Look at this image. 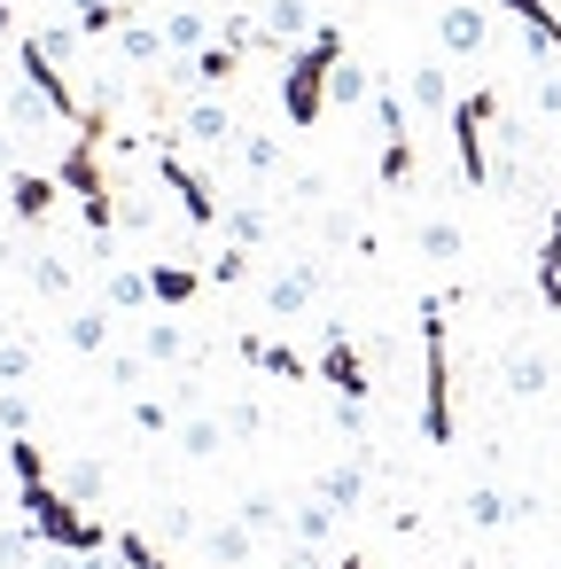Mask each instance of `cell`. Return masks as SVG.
I'll return each instance as SVG.
<instances>
[{
    "label": "cell",
    "mask_w": 561,
    "mask_h": 569,
    "mask_svg": "<svg viewBox=\"0 0 561 569\" xmlns=\"http://www.w3.org/2000/svg\"><path fill=\"white\" fill-rule=\"evenodd\" d=\"M437 32H444V56L468 63V56H483V32H491V24H483V9H468V0H444Z\"/></svg>",
    "instance_id": "2e32d148"
},
{
    "label": "cell",
    "mask_w": 561,
    "mask_h": 569,
    "mask_svg": "<svg viewBox=\"0 0 561 569\" xmlns=\"http://www.w3.org/2000/svg\"><path fill=\"white\" fill-rule=\"evenodd\" d=\"M351 48H343V32L335 24H320L297 56H281L289 71H281V110H289V126L297 133H312L320 118H328V79H335V63H343Z\"/></svg>",
    "instance_id": "7a4b0ae2"
},
{
    "label": "cell",
    "mask_w": 561,
    "mask_h": 569,
    "mask_svg": "<svg viewBox=\"0 0 561 569\" xmlns=\"http://www.w3.org/2000/svg\"><path fill=\"white\" fill-rule=\"evenodd\" d=\"M63 343H71V351H87V359H110V305H87V312H71Z\"/></svg>",
    "instance_id": "d6986e66"
},
{
    "label": "cell",
    "mask_w": 561,
    "mask_h": 569,
    "mask_svg": "<svg viewBox=\"0 0 561 569\" xmlns=\"http://www.w3.org/2000/svg\"><path fill=\"white\" fill-rule=\"evenodd\" d=\"M110 390L141 398V390H149V359H141V351H110Z\"/></svg>",
    "instance_id": "4dcf8cb0"
},
{
    "label": "cell",
    "mask_w": 561,
    "mask_h": 569,
    "mask_svg": "<svg viewBox=\"0 0 561 569\" xmlns=\"http://www.w3.org/2000/svg\"><path fill=\"white\" fill-rule=\"evenodd\" d=\"M328 102H343V110H351V102H374V79L343 56V63H335V79H328Z\"/></svg>",
    "instance_id": "f546056e"
},
{
    "label": "cell",
    "mask_w": 561,
    "mask_h": 569,
    "mask_svg": "<svg viewBox=\"0 0 561 569\" xmlns=\"http://www.w3.org/2000/svg\"><path fill=\"white\" fill-rule=\"evenodd\" d=\"M514 9V24H538V17H553V0H507Z\"/></svg>",
    "instance_id": "7dc6e473"
},
{
    "label": "cell",
    "mask_w": 561,
    "mask_h": 569,
    "mask_svg": "<svg viewBox=\"0 0 561 569\" xmlns=\"http://www.w3.org/2000/svg\"><path fill=\"white\" fill-rule=\"evenodd\" d=\"M444 297L421 305V445H452V343H444Z\"/></svg>",
    "instance_id": "3957f363"
},
{
    "label": "cell",
    "mask_w": 561,
    "mask_h": 569,
    "mask_svg": "<svg viewBox=\"0 0 561 569\" xmlns=\"http://www.w3.org/2000/svg\"><path fill=\"white\" fill-rule=\"evenodd\" d=\"M164 48H172V56H196V48H211V24H203V9H172V17H164Z\"/></svg>",
    "instance_id": "cb8c5ba5"
},
{
    "label": "cell",
    "mask_w": 561,
    "mask_h": 569,
    "mask_svg": "<svg viewBox=\"0 0 561 569\" xmlns=\"http://www.w3.org/2000/svg\"><path fill=\"white\" fill-rule=\"evenodd\" d=\"M312 32H320L312 0H266V9H258V48H273V56H297Z\"/></svg>",
    "instance_id": "9c48e42d"
},
{
    "label": "cell",
    "mask_w": 561,
    "mask_h": 569,
    "mask_svg": "<svg viewBox=\"0 0 561 569\" xmlns=\"http://www.w3.org/2000/svg\"><path fill=\"white\" fill-rule=\"evenodd\" d=\"M538 110H545V118H561V71H545V87H538Z\"/></svg>",
    "instance_id": "bcb514c9"
},
{
    "label": "cell",
    "mask_w": 561,
    "mask_h": 569,
    "mask_svg": "<svg viewBox=\"0 0 561 569\" xmlns=\"http://www.w3.org/2000/svg\"><path fill=\"white\" fill-rule=\"evenodd\" d=\"M234 71H242V48H234V40H211V48L180 56V87H196V94H219V87H234Z\"/></svg>",
    "instance_id": "8fae6325"
},
{
    "label": "cell",
    "mask_w": 561,
    "mask_h": 569,
    "mask_svg": "<svg viewBox=\"0 0 561 569\" xmlns=\"http://www.w3.org/2000/svg\"><path fill=\"white\" fill-rule=\"evenodd\" d=\"M0 32H17V9H9V0H0Z\"/></svg>",
    "instance_id": "c3c4849f"
},
{
    "label": "cell",
    "mask_w": 561,
    "mask_h": 569,
    "mask_svg": "<svg viewBox=\"0 0 561 569\" xmlns=\"http://www.w3.org/2000/svg\"><path fill=\"white\" fill-rule=\"evenodd\" d=\"M17 507H24V522L40 530V546H56V553H110V546H118V530H102L56 476H24V483H17Z\"/></svg>",
    "instance_id": "6da1fadb"
},
{
    "label": "cell",
    "mask_w": 561,
    "mask_h": 569,
    "mask_svg": "<svg viewBox=\"0 0 561 569\" xmlns=\"http://www.w3.org/2000/svg\"><path fill=\"white\" fill-rule=\"evenodd\" d=\"M320 281H328V266H320V258H297V266H281V273L266 281V312H273V320H297V312L320 297Z\"/></svg>",
    "instance_id": "30bf717a"
},
{
    "label": "cell",
    "mask_w": 561,
    "mask_h": 569,
    "mask_svg": "<svg viewBox=\"0 0 561 569\" xmlns=\"http://www.w3.org/2000/svg\"><path fill=\"white\" fill-rule=\"evenodd\" d=\"M102 305H110V312H141V305H157V297H149V273L118 266V273L102 281Z\"/></svg>",
    "instance_id": "484cf974"
},
{
    "label": "cell",
    "mask_w": 561,
    "mask_h": 569,
    "mask_svg": "<svg viewBox=\"0 0 561 569\" xmlns=\"http://www.w3.org/2000/svg\"><path fill=\"white\" fill-rule=\"evenodd\" d=\"M71 281H79V273H71L63 258H32V289H40V297H71Z\"/></svg>",
    "instance_id": "74e56055"
},
{
    "label": "cell",
    "mask_w": 561,
    "mask_h": 569,
    "mask_svg": "<svg viewBox=\"0 0 561 569\" xmlns=\"http://www.w3.org/2000/svg\"><path fill=\"white\" fill-rule=\"evenodd\" d=\"M522 515H538V499H507V491H491V483L468 491V522H475V530H499V522H522Z\"/></svg>",
    "instance_id": "e0dca14e"
},
{
    "label": "cell",
    "mask_w": 561,
    "mask_h": 569,
    "mask_svg": "<svg viewBox=\"0 0 561 569\" xmlns=\"http://www.w3.org/2000/svg\"><path fill=\"white\" fill-rule=\"evenodd\" d=\"M374 126H382V188H413L421 157H413V133H405V102L390 87H374Z\"/></svg>",
    "instance_id": "ba28073f"
},
{
    "label": "cell",
    "mask_w": 561,
    "mask_h": 569,
    "mask_svg": "<svg viewBox=\"0 0 561 569\" xmlns=\"http://www.w3.org/2000/svg\"><path fill=\"white\" fill-rule=\"evenodd\" d=\"M203 289H211V273H196V266H180V258H157V266H149V297H157L164 312L196 305Z\"/></svg>",
    "instance_id": "4fadbf2b"
},
{
    "label": "cell",
    "mask_w": 561,
    "mask_h": 569,
    "mask_svg": "<svg viewBox=\"0 0 561 569\" xmlns=\"http://www.w3.org/2000/svg\"><path fill=\"white\" fill-rule=\"evenodd\" d=\"M118 56H126L133 71H149L157 56H172V48H164V24H141V17H133V24L118 32Z\"/></svg>",
    "instance_id": "603a6c76"
},
{
    "label": "cell",
    "mask_w": 561,
    "mask_h": 569,
    "mask_svg": "<svg viewBox=\"0 0 561 569\" xmlns=\"http://www.w3.org/2000/svg\"><path fill=\"white\" fill-rule=\"evenodd\" d=\"M250 281V250H227V258H211V289H242Z\"/></svg>",
    "instance_id": "ab89813d"
},
{
    "label": "cell",
    "mask_w": 561,
    "mask_h": 569,
    "mask_svg": "<svg viewBox=\"0 0 561 569\" xmlns=\"http://www.w3.org/2000/svg\"><path fill=\"white\" fill-rule=\"evenodd\" d=\"M452 102H460V94H452V79H444L437 63H421V71H413V110H429V118H452Z\"/></svg>",
    "instance_id": "d4e9b609"
},
{
    "label": "cell",
    "mask_w": 561,
    "mask_h": 569,
    "mask_svg": "<svg viewBox=\"0 0 561 569\" xmlns=\"http://www.w3.org/2000/svg\"><path fill=\"white\" fill-rule=\"evenodd\" d=\"M320 382H328L343 406H367V390H374V382H367V351L351 343V328H343V320H328V328H320Z\"/></svg>",
    "instance_id": "8992f818"
},
{
    "label": "cell",
    "mask_w": 561,
    "mask_h": 569,
    "mask_svg": "<svg viewBox=\"0 0 561 569\" xmlns=\"http://www.w3.org/2000/svg\"><path fill=\"white\" fill-rule=\"evenodd\" d=\"M0 343H9V328H0Z\"/></svg>",
    "instance_id": "f907efd6"
},
{
    "label": "cell",
    "mask_w": 561,
    "mask_h": 569,
    "mask_svg": "<svg viewBox=\"0 0 561 569\" xmlns=\"http://www.w3.org/2000/svg\"><path fill=\"white\" fill-rule=\"evenodd\" d=\"M172 141H196V149H234L242 141V126L227 118V102H196L188 118H180V133Z\"/></svg>",
    "instance_id": "5bb4252c"
},
{
    "label": "cell",
    "mask_w": 561,
    "mask_h": 569,
    "mask_svg": "<svg viewBox=\"0 0 561 569\" xmlns=\"http://www.w3.org/2000/svg\"><path fill=\"white\" fill-rule=\"evenodd\" d=\"M227 234H234V250H258V242H266V211H258V203H234V211H227Z\"/></svg>",
    "instance_id": "836d02e7"
},
{
    "label": "cell",
    "mask_w": 561,
    "mask_h": 569,
    "mask_svg": "<svg viewBox=\"0 0 561 569\" xmlns=\"http://www.w3.org/2000/svg\"><path fill=\"white\" fill-rule=\"evenodd\" d=\"M110 553H118L126 569H172V561H164V553H157V546H149L141 530H118V546H110Z\"/></svg>",
    "instance_id": "e575fe53"
},
{
    "label": "cell",
    "mask_w": 561,
    "mask_h": 569,
    "mask_svg": "<svg viewBox=\"0 0 561 569\" xmlns=\"http://www.w3.org/2000/svg\"><path fill=\"white\" fill-rule=\"evenodd\" d=\"M203 546H211V561H219V569H242V561L258 553V530L234 515V522H211V530H203Z\"/></svg>",
    "instance_id": "ac0fdd59"
},
{
    "label": "cell",
    "mask_w": 561,
    "mask_h": 569,
    "mask_svg": "<svg viewBox=\"0 0 561 569\" xmlns=\"http://www.w3.org/2000/svg\"><path fill=\"white\" fill-rule=\"evenodd\" d=\"M335 530V507L328 499H304V507H289V546H320Z\"/></svg>",
    "instance_id": "4316f807"
},
{
    "label": "cell",
    "mask_w": 561,
    "mask_h": 569,
    "mask_svg": "<svg viewBox=\"0 0 561 569\" xmlns=\"http://www.w3.org/2000/svg\"><path fill=\"white\" fill-rule=\"evenodd\" d=\"M538 297H545V312H561V203H553V227L538 242Z\"/></svg>",
    "instance_id": "7402d4cb"
},
{
    "label": "cell",
    "mask_w": 561,
    "mask_h": 569,
    "mask_svg": "<svg viewBox=\"0 0 561 569\" xmlns=\"http://www.w3.org/2000/svg\"><path fill=\"white\" fill-rule=\"evenodd\" d=\"M32 367H40V351H32L24 336H9V343H0V390H17Z\"/></svg>",
    "instance_id": "d6a6232c"
},
{
    "label": "cell",
    "mask_w": 561,
    "mask_h": 569,
    "mask_svg": "<svg viewBox=\"0 0 561 569\" xmlns=\"http://www.w3.org/2000/svg\"><path fill=\"white\" fill-rule=\"evenodd\" d=\"M335 569H367V561H359V553H343V561H335Z\"/></svg>",
    "instance_id": "681fc988"
},
{
    "label": "cell",
    "mask_w": 561,
    "mask_h": 569,
    "mask_svg": "<svg viewBox=\"0 0 561 569\" xmlns=\"http://www.w3.org/2000/svg\"><path fill=\"white\" fill-rule=\"evenodd\" d=\"M32 538H40L32 522H24V530H0V569H17V561L32 553Z\"/></svg>",
    "instance_id": "f6af8a7d"
},
{
    "label": "cell",
    "mask_w": 561,
    "mask_h": 569,
    "mask_svg": "<svg viewBox=\"0 0 561 569\" xmlns=\"http://www.w3.org/2000/svg\"><path fill=\"white\" fill-rule=\"evenodd\" d=\"M133 429H141V437H172V406L141 390V398H133Z\"/></svg>",
    "instance_id": "f35d334b"
},
{
    "label": "cell",
    "mask_w": 561,
    "mask_h": 569,
    "mask_svg": "<svg viewBox=\"0 0 561 569\" xmlns=\"http://www.w3.org/2000/svg\"><path fill=\"white\" fill-rule=\"evenodd\" d=\"M320 499H328L335 515H359V499H367V468H359V460L328 468V476H320Z\"/></svg>",
    "instance_id": "44dd1931"
},
{
    "label": "cell",
    "mask_w": 561,
    "mask_h": 569,
    "mask_svg": "<svg viewBox=\"0 0 561 569\" xmlns=\"http://www.w3.org/2000/svg\"><path fill=\"white\" fill-rule=\"evenodd\" d=\"M56 483H63V491H71V499H79V507H94V499H102V483H110V476H102V460H63V476H56Z\"/></svg>",
    "instance_id": "f1b7e54d"
},
{
    "label": "cell",
    "mask_w": 561,
    "mask_h": 569,
    "mask_svg": "<svg viewBox=\"0 0 561 569\" xmlns=\"http://www.w3.org/2000/svg\"><path fill=\"white\" fill-rule=\"evenodd\" d=\"M421 250H429L437 266H452V258H460V227H452V219H429V227H421Z\"/></svg>",
    "instance_id": "8d00e7d4"
},
{
    "label": "cell",
    "mask_w": 561,
    "mask_h": 569,
    "mask_svg": "<svg viewBox=\"0 0 561 569\" xmlns=\"http://www.w3.org/2000/svg\"><path fill=\"white\" fill-rule=\"evenodd\" d=\"M545 375H553V367H545V351H507V390H514V398H538V390H545Z\"/></svg>",
    "instance_id": "83f0119b"
},
{
    "label": "cell",
    "mask_w": 561,
    "mask_h": 569,
    "mask_svg": "<svg viewBox=\"0 0 561 569\" xmlns=\"http://www.w3.org/2000/svg\"><path fill=\"white\" fill-rule=\"evenodd\" d=\"M17 79H24V87H32V94H40L56 118H71V126L87 118V110H79V94H71V79H63V56H48L32 32L17 40Z\"/></svg>",
    "instance_id": "52a82bcc"
},
{
    "label": "cell",
    "mask_w": 561,
    "mask_h": 569,
    "mask_svg": "<svg viewBox=\"0 0 561 569\" xmlns=\"http://www.w3.org/2000/svg\"><path fill=\"white\" fill-rule=\"evenodd\" d=\"M141 359H149V367H180V359H188V328H180V320H149V328H141Z\"/></svg>",
    "instance_id": "ffe728a7"
},
{
    "label": "cell",
    "mask_w": 561,
    "mask_h": 569,
    "mask_svg": "<svg viewBox=\"0 0 561 569\" xmlns=\"http://www.w3.org/2000/svg\"><path fill=\"white\" fill-rule=\"evenodd\" d=\"M149 157H157V172H164V188H172V203H180V219L211 234V227L227 219V211H219V196H211V180H203V172H196V164L180 157V141H172V133H164V141H149Z\"/></svg>",
    "instance_id": "5b68a950"
},
{
    "label": "cell",
    "mask_w": 561,
    "mask_h": 569,
    "mask_svg": "<svg viewBox=\"0 0 561 569\" xmlns=\"http://www.w3.org/2000/svg\"><path fill=\"white\" fill-rule=\"evenodd\" d=\"M9 118H17V126H40V118H56V110H48V102H40L24 79H17V102H9Z\"/></svg>",
    "instance_id": "ee69618b"
},
{
    "label": "cell",
    "mask_w": 561,
    "mask_h": 569,
    "mask_svg": "<svg viewBox=\"0 0 561 569\" xmlns=\"http://www.w3.org/2000/svg\"><path fill=\"white\" fill-rule=\"evenodd\" d=\"M56 172H24V164H9V211H17V227H48V211H56Z\"/></svg>",
    "instance_id": "7c38bea8"
},
{
    "label": "cell",
    "mask_w": 561,
    "mask_h": 569,
    "mask_svg": "<svg viewBox=\"0 0 561 569\" xmlns=\"http://www.w3.org/2000/svg\"><path fill=\"white\" fill-rule=\"evenodd\" d=\"M0 429H9V437H32V406H24V390H0Z\"/></svg>",
    "instance_id": "60d3db41"
},
{
    "label": "cell",
    "mask_w": 561,
    "mask_h": 569,
    "mask_svg": "<svg viewBox=\"0 0 561 569\" xmlns=\"http://www.w3.org/2000/svg\"><path fill=\"white\" fill-rule=\"evenodd\" d=\"M234 149H242V164H250V172H258V180H273V172H281V149H273V141H266V133H242V141H234Z\"/></svg>",
    "instance_id": "d590c367"
},
{
    "label": "cell",
    "mask_w": 561,
    "mask_h": 569,
    "mask_svg": "<svg viewBox=\"0 0 561 569\" xmlns=\"http://www.w3.org/2000/svg\"><path fill=\"white\" fill-rule=\"evenodd\" d=\"M219 437H227V421H211V413H196V421L180 429V452H188V460H211V452H219Z\"/></svg>",
    "instance_id": "1f68e13d"
},
{
    "label": "cell",
    "mask_w": 561,
    "mask_h": 569,
    "mask_svg": "<svg viewBox=\"0 0 561 569\" xmlns=\"http://www.w3.org/2000/svg\"><path fill=\"white\" fill-rule=\"evenodd\" d=\"M491 118H499V94H491V87H468V94L452 102V118H444V126H452V157H460V180H468L475 196L491 188V149H483Z\"/></svg>",
    "instance_id": "277c9868"
},
{
    "label": "cell",
    "mask_w": 561,
    "mask_h": 569,
    "mask_svg": "<svg viewBox=\"0 0 561 569\" xmlns=\"http://www.w3.org/2000/svg\"><path fill=\"white\" fill-rule=\"evenodd\" d=\"M234 351H242L250 367H266L273 382H304V375H312V367H304L289 343H273V336H258V328H242V336H234Z\"/></svg>",
    "instance_id": "9a60e30c"
},
{
    "label": "cell",
    "mask_w": 561,
    "mask_h": 569,
    "mask_svg": "<svg viewBox=\"0 0 561 569\" xmlns=\"http://www.w3.org/2000/svg\"><path fill=\"white\" fill-rule=\"evenodd\" d=\"M242 522H250V530H273V522H281V499H273V491H250V499H242Z\"/></svg>",
    "instance_id": "7bdbcfd3"
},
{
    "label": "cell",
    "mask_w": 561,
    "mask_h": 569,
    "mask_svg": "<svg viewBox=\"0 0 561 569\" xmlns=\"http://www.w3.org/2000/svg\"><path fill=\"white\" fill-rule=\"evenodd\" d=\"M219 421H227V437H258V429H266V413H258L250 398H234V406H227Z\"/></svg>",
    "instance_id": "b9f144b4"
}]
</instances>
